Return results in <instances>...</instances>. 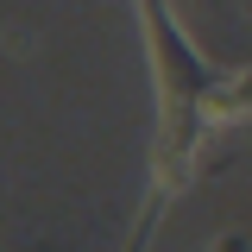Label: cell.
Here are the masks:
<instances>
[{
  "mask_svg": "<svg viewBox=\"0 0 252 252\" xmlns=\"http://www.w3.org/2000/svg\"><path fill=\"white\" fill-rule=\"evenodd\" d=\"M139 32H145V63H152V101H158V132H152V189L177 195L189 170L202 164L208 145V89L220 69L189 44L183 19L170 0H139Z\"/></svg>",
  "mask_w": 252,
  "mask_h": 252,
  "instance_id": "1",
  "label": "cell"
},
{
  "mask_svg": "<svg viewBox=\"0 0 252 252\" xmlns=\"http://www.w3.org/2000/svg\"><path fill=\"white\" fill-rule=\"evenodd\" d=\"M233 120H252V69H233L208 89V132L233 126Z\"/></svg>",
  "mask_w": 252,
  "mask_h": 252,
  "instance_id": "2",
  "label": "cell"
},
{
  "mask_svg": "<svg viewBox=\"0 0 252 252\" xmlns=\"http://www.w3.org/2000/svg\"><path fill=\"white\" fill-rule=\"evenodd\" d=\"M164 202H170V195H158V189H152V202H145V215H139V233H132V246H126V252H152L158 220H164Z\"/></svg>",
  "mask_w": 252,
  "mask_h": 252,
  "instance_id": "3",
  "label": "cell"
},
{
  "mask_svg": "<svg viewBox=\"0 0 252 252\" xmlns=\"http://www.w3.org/2000/svg\"><path fill=\"white\" fill-rule=\"evenodd\" d=\"M208 252H252V240H246V233H220Z\"/></svg>",
  "mask_w": 252,
  "mask_h": 252,
  "instance_id": "4",
  "label": "cell"
}]
</instances>
